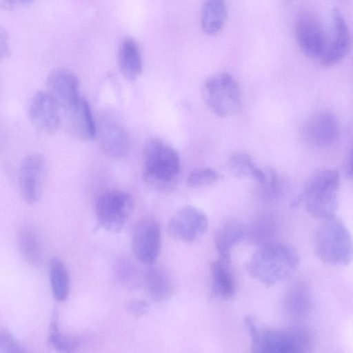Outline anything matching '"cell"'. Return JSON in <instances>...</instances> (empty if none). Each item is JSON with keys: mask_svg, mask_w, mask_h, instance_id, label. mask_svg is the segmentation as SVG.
<instances>
[{"mask_svg": "<svg viewBox=\"0 0 353 353\" xmlns=\"http://www.w3.org/2000/svg\"><path fill=\"white\" fill-rule=\"evenodd\" d=\"M100 146L112 158L119 159L128 154L130 139L125 128L117 120L105 117L97 128Z\"/></svg>", "mask_w": 353, "mask_h": 353, "instance_id": "obj_16", "label": "cell"}, {"mask_svg": "<svg viewBox=\"0 0 353 353\" xmlns=\"http://www.w3.org/2000/svg\"><path fill=\"white\" fill-rule=\"evenodd\" d=\"M180 159L176 151L165 141L152 138L143 149V179L151 189L172 190L177 183Z\"/></svg>", "mask_w": 353, "mask_h": 353, "instance_id": "obj_2", "label": "cell"}, {"mask_svg": "<svg viewBox=\"0 0 353 353\" xmlns=\"http://www.w3.org/2000/svg\"><path fill=\"white\" fill-rule=\"evenodd\" d=\"M339 186L340 176L336 170L319 171L307 180L295 203L303 201L307 212L316 219H327L335 214Z\"/></svg>", "mask_w": 353, "mask_h": 353, "instance_id": "obj_5", "label": "cell"}, {"mask_svg": "<svg viewBox=\"0 0 353 353\" xmlns=\"http://www.w3.org/2000/svg\"><path fill=\"white\" fill-rule=\"evenodd\" d=\"M221 179L220 174L214 169L205 168L191 172L186 179L188 185L192 188H199L210 185Z\"/></svg>", "mask_w": 353, "mask_h": 353, "instance_id": "obj_27", "label": "cell"}, {"mask_svg": "<svg viewBox=\"0 0 353 353\" xmlns=\"http://www.w3.org/2000/svg\"><path fill=\"white\" fill-rule=\"evenodd\" d=\"M28 112L31 124L41 133L54 134L59 128L60 107L46 90H39L34 94Z\"/></svg>", "mask_w": 353, "mask_h": 353, "instance_id": "obj_12", "label": "cell"}, {"mask_svg": "<svg viewBox=\"0 0 353 353\" xmlns=\"http://www.w3.org/2000/svg\"><path fill=\"white\" fill-rule=\"evenodd\" d=\"M314 247L317 256L325 264L339 266L351 262V234L336 214L321 220L314 232Z\"/></svg>", "mask_w": 353, "mask_h": 353, "instance_id": "obj_4", "label": "cell"}, {"mask_svg": "<svg viewBox=\"0 0 353 353\" xmlns=\"http://www.w3.org/2000/svg\"><path fill=\"white\" fill-rule=\"evenodd\" d=\"M134 208L132 197L121 190H110L101 194L95 203L97 220L105 230L119 232L130 216Z\"/></svg>", "mask_w": 353, "mask_h": 353, "instance_id": "obj_7", "label": "cell"}, {"mask_svg": "<svg viewBox=\"0 0 353 353\" xmlns=\"http://www.w3.org/2000/svg\"><path fill=\"white\" fill-rule=\"evenodd\" d=\"M244 229L237 221H225L215 236V247L219 259L231 263V251L243 238Z\"/></svg>", "mask_w": 353, "mask_h": 353, "instance_id": "obj_20", "label": "cell"}, {"mask_svg": "<svg viewBox=\"0 0 353 353\" xmlns=\"http://www.w3.org/2000/svg\"><path fill=\"white\" fill-rule=\"evenodd\" d=\"M294 32L302 52L310 58H319L325 48L326 37L317 17L308 11L300 12L295 21Z\"/></svg>", "mask_w": 353, "mask_h": 353, "instance_id": "obj_10", "label": "cell"}, {"mask_svg": "<svg viewBox=\"0 0 353 353\" xmlns=\"http://www.w3.org/2000/svg\"><path fill=\"white\" fill-rule=\"evenodd\" d=\"M345 170H346L347 174L350 177H351V176H352V152H350L349 157L347 159Z\"/></svg>", "mask_w": 353, "mask_h": 353, "instance_id": "obj_33", "label": "cell"}, {"mask_svg": "<svg viewBox=\"0 0 353 353\" xmlns=\"http://www.w3.org/2000/svg\"><path fill=\"white\" fill-rule=\"evenodd\" d=\"M144 282L149 296L157 302L167 301L172 296L174 285L172 279L160 268L149 269L145 273Z\"/></svg>", "mask_w": 353, "mask_h": 353, "instance_id": "obj_21", "label": "cell"}, {"mask_svg": "<svg viewBox=\"0 0 353 353\" xmlns=\"http://www.w3.org/2000/svg\"><path fill=\"white\" fill-rule=\"evenodd\" d=\"M48 341L57 350L60 352H73L79 345V340L74 336H68L61 332L57 314L51 321Z\"/></svg>", "mask_w": 353, "mask_h": 353, "instance_id": "obj_25", "label": "cell"}, {"mask_svg": "<svg viewBox=\"0 0 353 353\" xmlns=\"http://www.w3.org/2000/svg\"><path fill=\"white\" fill-rule=\"evenodd\" d=\"M305 289L295 288L290 292L287 304L290 311L296 315L304 314L310 305L309 296Z\"/></svg>", "mask_w": 353, "mask_h": 353, "instance_id": "obj_28", "label": "cell"}, {"mask_svg": "<svg viewBox=\"0 0 353 353\" xmlns=\"http://www.w3.org/2000/svg\"><path fill=\"white\" fill-rule=\"evenodd\" d=\"M227 17L225 0H205L201 16L203 31L208 34H214L223 28Z\"/></svg>", "mask_w": 353, "mask_h": 353, "instance_id": "obj_23", "label": "cell"}, {"mask_svg": "<svg viewBox=\"0 0 353 353\" xmlns=\"http://www.w3.org/2000/svg\"><path fill=\"white\" fill-rule=\"evenodd\" d=\"M118 64L123 77L129 81L136 80L143 70V59L139 47L131 37L125 38L118 52Z\"/></svg>", "mask_w": 353, "mask_h": 353, "instance_id": "obj_18", "label": "cell"}, {"mask_svg": "<svg viewBox=\"0 0 353 353\" xmlns=\"http://www.w3.org/2000/svg\"><path fill=\"white\" fill-rule=\"evenodd\" d=\"M49 280L52 292L55 299L63 301L67 299L70 287V279L64 263L57 257L51 259L49 263Z\"/></svg>", "mask_w": 353, "mask_h": 353, "instance_id": "obj_24", "label": "cell"}, {"mask_svg": "<svg viewBox=\"0 0 353 353\" xmlns=\"http://www.w3.org/2000/svg\"><path fill=\"white\" fill-rule=\"evenodd\" d=\"M34 0H2V3H5L8 7L12 8L14 6H29L34 2Z\"/></svg>", "mask_w": 353, "mask_h": 353, "instance_id": "obj_32", "label": "cell"}, {"mask_svg": "<svg viewBox=\"0 0 353 353\" xmlns=\"http://www.w3.org/2000/svg\"><path fill=\"white\" fill-rule=\"evenodd\" d=\"M202 92L207 106L218 117H231L241 108L240 87L233 76L228 72L208 77L203 83Z\"/></svg>", "mask_w": 353, "mask_h": 353, "instance_id": "obj_6", "label": "cell"}, {"mask_svg": "<svg viewBox=\"0 0 353 353\" xmlns=\"http://www.w3.org/2000/svg\"><path fill=\"white\" fill-rule=\"evenodd\" d=\"M46 91L64 110L73 107L81 99L78 78L68 69L52 70L46 78Z\"/></svg>", "mask_w": 353, "mask_h": 353, "instance_id": "obj_15", "label": "cell"}, {"mask_svg": "<svg viewBox=\"0 0 353 353\" xmlns=\"http://www.w3.org/2000/svg\"><path fill=\"white\" fill-rule=\"evenodd\" d=\"M161 233L159 223L152 218L140 221L132 234V248L140 262L154 264L161 251Z\"/></svg>", "mask_w": 353, "mask_h": 353, "instance_id": "obj_9", "label": "cell"}, {"mask_svg": "<svg viewBox=\"0 0 353 353\" xmlns=\"http://www.w3.org/2000/svg\"><path fill=\"white\" fill-rule=\"evenodd\" d=\"M228 169L230 173L240 179L250 178L260 185L266 180L265 169H261L253 161L252 157L245 152H235L228 160Z\"/></svg>", "mask_w": 353, "mask_h": 353, "instance_id": "obj_22", "label": "cell"}, {"mask_svg": "<svg viewBox=\"0 0 353 353\" xmlns=\"http://www.w3.org/2000/svg\"><path fill=\"white\" fill-rule=\"evenodd\" d=\"M245 324L249 332L251 349L254 352H301L307 351L311 345L309 334L303 330L264 327L250 316L245 318Z\"/></svg>", "mask_w": 353, "mask_h": 353, "instance_id": "obj_3", "label": "cell"}, {"mask_svg": "<svg viewBox=\"0 0 353 353\" xmlns=\"http://www.w3.org/2000/svg\"><path fill=\"white\" fill-rule=\"evenodd\" d=\"M46 168L45 159L39 153L30 154L22 160L19 170V188L26 203L33 204L39 200Z\"/></svg>", "mask_w": 353, "mask_h": 353, "instance_id": "obj_11", "label": "cell"}, {"mask_svg": "<svg viewBox=\"0 0 353 353\" xmlns=\"http://www.w3.org/2000/svg\"><path fill=\"white\" fill-rule=\"evenodd\" d=\"M230 263L219 259L213 261L210 266L213 292L223 300L232 299L236 292V281L230 270Z\"/></svg>", "mask_w": 353, "mask_h": 353, "instance_id": "obj_19", "label": "cell"}, {"mask_svg": "<svg viewBox=\"0 0 353 353\" xmlns=\"http://www.w3.org/2000/svg\"><path fill=\"white\" fill-rule=\"evenodd\" d=\"M19 244L26 259L32 263H37L40 259V248L34 230L30 227L23 228L20 231Z\"/></svg>", "mask_w": 353, "mask_h": 353, "instance_id": "obj_26", "label": "cell"}, {"mask_svg": "<svg viewBox=\"0 0 353 353\" xmlns=\"http://www.w3.org/2000/svg\"><path fill=\"white\" fill-rule=\"evenodd\" d=\"M208 219L201 209L184 206L179 210L168 223L169 233L181 241L193 243L199 241L208 228Z\"/></svg>", "mask_w": 353, "mask_h": 353, "instance_id": "obj_8", "label": "cell"}, {"mask_svg": "<svg viewBox=\"0 0 353 353\" xmlns=\"http://www.w3.org/2000/svg\"><path fill=\"white\" fill-rule=\"evenodd\" d=\"M339 130L338 121L334 114L327 110H319L305 123L303 137L312 146L329 147L336 141Z\"/></svg>", "mask_w": 353, "mask_h": 353, "instance_id": "obj_14", "label": "cell"}, {"mask_svg": "<svg viewBox=\"0 0 353 353\" xmlns=\"http://www.w3.org/2000/svg\"><path fill=\"white\" fill-rule=\"evenodd\" d=\"M10 55L9 36L7 30L0 26V61L7 59Z\"/></svg>", "mask_w": 353, "mask_h": 353, "instance_id": "obj_31", "label": "cell"}, {"mask_svg": "<svg viewBox=\"0 0 353 353\" xmlns=\"http://www.w3.org/2000/svg\"><path fill=\"white\" fill-rule=\"evenodd\" d=\"M352 44L348 26L341 12L335 8L332 14V28L329 38H326L323 52L319 57L326 67L332 66L349 53Z\"/></svg>", "mask_w": 353, "mask_h": 353, "instance_id": "obj_13", "label": "cell"}, {"mask_svg": "<svg viewBox=\"0 0 353 353\" xmlns=\"http://www.w3.org/2000/svg\"><path fill=\"white\" fill-rule=\"evenodd\" d=\"M65 112L69 129L75 137L83 141L95 138L97 127L85 99L81 97L77 104Z\"/></svg>", "mask_w": 353, "mask_h": 353, "instance_id": "obj_17", "label": "cell"}, {"mask_svg": "<svg viewBox=\"0 0 353 353\" xmlns=\"http://www.w3.org/2000/svg\"><path fill=\"white\" fill-rule=\"evenodd\" d=\"M150 309L148 304L143 300L134 299L130 301L127 310L134 316L139 317L147 314Z\"/></svg>", "mask_w": 353, "mask_h": 353, "instance_id": "obj_30", "label": "cell"}, {"mask_svg": "<svg viewBox=\"0 0 353 353\" xmlns=\"http://www.w3.org/2000/svg\"><path fill=\"white\" fill-rule=\"evenodd\" d=\"M299 264L296 250L283 243H270L256 250L247 265L248 271L256 280L272 287L293 274Z\"/></svg>", "mask_w": 353, "mask_h": 353, "instance_id": "obj_1", "label": "cell"}, {"mask_svg": "<svg viewBox=\"0 0 353 353\" xmlns=\"http://www.w3.org/2000/svg\"><path fill=\"white\" fill-rule=\"evenodd\" d=\"M0 352H23L25 350L8 330L0 327Z\"/></svg>", "mask_w": 353, "mask_h": 353, "instance_id": "obj_29", "label": "cell"}]
</instances>
